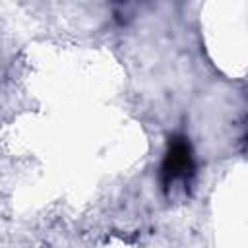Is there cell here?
I'll return each mask as SVG.
<instances>
[{"label": "cell", "instance_id": "1", "mask_svg": "<svg viewBox=\"0 0 248 248\" xmlns=\"http://www.w3.org/2000/svg\"><path fill=\"white\" fill-rule=\"evenodd\" d=\"M196 174L194 153L190 141L184 136L170 138L163 163H161V186L165 194L172 192H188Z\"/></svg>", "mask_w": 248, "mask_h": 248}, {"label": "cell", "instance_id": "2", "mask_svg": "<svg viewBox=\"0 0 248 248\" xmlns=\"http://www.w3.org/2000/svg\"><path fill=\"white\" fill-rule=\"evenodd\" d=\"M244 141H246V145H248V120H246V134H244Z\"/></svg>", "mask_w": 248, "mask_h": 248}]
</instances>
